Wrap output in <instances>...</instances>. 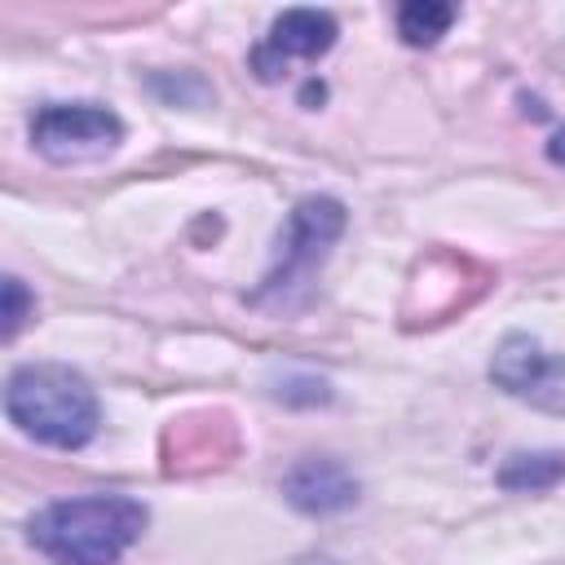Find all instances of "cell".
I'll list each match as a JSON object with an SVG mask.
<instances>
[{
    "label": "cell",
    "instance_id": "6da1fadb",
    "mask_svg": "<svg viewBox=\"0 0 565 565\" xmlns=\"http://www.w3.org/2000/svg\"><path fill=\"white\" fill-rule=\"evenodd\" d=\"M146 530V508L128 494L57 499L31 521V543L53 565H115Z\"/></svg>",
    "mask_w": 565,
    "mask_h": 565
},
{
    "label": "cell",
    "instance_id": "7a4b0ae2",
    "mask_svg": "<svg viewBox=\"0 0 565 565\" xmlns=\"http://www.w3.org/2000/svg\"><path fill=\"white\" fill-rule=\"evenodd\" d=\"M4 411L26 437L62 450H75L97 433V397L88 380L57 362L18 366L4 388Z\"/></svg>",
    "mask_w": 565,
    "mask_h": 565
},
{
    "label": "cell",
    "instance_id": "3957f363",
    "mask_svg": "<svg viewBox=\"0 0 565 565\" xmlns=\"http://www.w3.org/2000/svg\"><path fill=\"white\" fill-rule=\"evenodd\" d=\"M344 230V207L335 199H305L287 216V230L278 238V265L265 274L260 291L252 296L256 305L269 296H287L291 287H305V278L327 260V247Z\"/></svg>",
    "mask_w": 565,
    "mask_h": 565
},
{
    "label": "cell",
    "instance_id": "277c9868",
    "mask_svg": "<svg viewBox=\"0 0 565 565\" xmlns=\"http://www.w3.org/2000/svg\"><path fill=\"white\" fill-rule=\"evenodd\" d=\"M124 124L119 115H110L106 106H44L31 124V141L40 146V154L57 159V163H79V159H102L119 146Z\"/></svg>",
    "mask_w": 565,
    "mask_h": 565
},
{
    "label": "cell",
    "instance_id": "5b68a950",
    "mask_svg": "<svg viewBox=\"0 0 565 565\" xmlns=\"http://www.w3.org/2000/svg\"><path fill=\"white\" fill-rule=\"evenodd\" d=\"M490 375L512 393L539 406L565 411V358L543 353L530 335H508L490 362Z\"/></svg>",
    "mask_w": 565,
    "mask_h": 565
},
{
    "label": "cell",
    "instance_id": "8992f818",
    "mask_svg": "<svg viewBox=\"0 0 565 565\" xmlns=\"http://www.w3.org/2000/svg\"><path fill=\"white\" fill-rule=\"evenodd\" d=\"M331 44H335V22H331V13H318V9H287V13L269 26L265 44L252 53V71H256L260 79H282L291 62H313V57H322Z\"/></svg>",
    "mask_w": 565,
    "mask_h": 565
},
{
    "label": "cell",
    "instance_id": "52a82bcc",
    "mask_svg": "<svg viewBox=\"0 0 565 565\" xmlns=\"http://www.w3.org/2000/svg\"><path fill=\"white\" fill-rule=\"evenodd\" d=\"M282 494L300 508V512H313V516H327V512H340L358 499V481L349 477L344 463L335 459H305L287 472L282 481Z\"/></svg>",
    "mask_w": 565,
    "mask_h": 565
},
{
    "label": "cell",
    "instance_id": "ba28073f",
    "mask_svg": "<svg viewBox=\"0 0 565 565\" xmlns=\"http://www.w3.org/2000/svg\"><path fill=\"white\" fill-rule=\"evenodd\" d=\"M455 22V4H433V0H415L397 9V31L406 44H433L437 35H446V26Z\"/></svg>",
    "mask_w": 565,
    "mask_h": 565
},
{
    "label": "cell",
    "instance_id": "9c48e42d",
    "mask_svg": "<svg viewBox=\"0 0 565 565\" xmlns=\"http://www.w3.org/2000/svg\"><path fill=\"white\" fill-rule=\"evenodd\" d=\"M556 477H565V455H516L508 459V468L499 472V481L508 490H543Z\"/></svg>",
    "mask_w": 565,
    "mask_h": 565
},
{
    "label": "cell",
    "instance_id": "30bf717a",
    "mask_svg": "<svg viewBox=\"0 0 565 565\" xmlns=\"http://www.w3.org/2000/svg\"><path fill=\"white\" fill-rule=\"evenodd\" d=\"M26 287L18 282V278H4V340H13L18 335V327L26 322Z\"/></svg>",
    "mask_w": 565,
    "mask_h": 565
},
{
    "label": "cell",
    "instance_id": "8fae6325",
    "mask_svg": "<svg viewBox=\"0 0 565 565\" xmlns=\"http://www.w3.org/2000/svg\"><path fill=\"white\" fill-rule=\"evenodd\" d=\"M547 154H552V163H565V132H556V137L547 141Z\"/></svg>",
    "mask_w": 565,
    "mask_h": 565
}]
</instances>
